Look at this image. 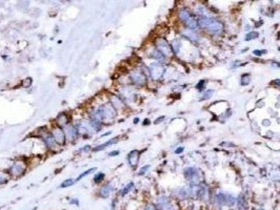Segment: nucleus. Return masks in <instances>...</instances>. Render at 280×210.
Segmentation results:
<instances>
[{"label":"nucleus","instance_id":"nucleus-28","mask_svg":"<svg viewBox=\"0 0 280 210\" xmlns=\"http://www.w3.org/2000/svg\"><path fill=\"white\" fill-rule=\"evenodd\" d=\"M32 83H33L32 78H26V79L23 80V82H22V86H23L24 88H27V87L31 86Z\"/></svg>","mask_w":280,"mask_h":210},{"label":"nucleus","instance_id":"nucleus-21","mask_svg":"<svg viewBox=\"0 0 280 210\" xmlns=\"http://www.w3.org/2000/svg\"><path fill=\"white\" fill-rule=\"evenodd\" d=\"M182 34H183L185 37L188 38L190 40L194 41V42H196V41H199V37L197 35H196V33L192 31V30H184V31H182Z\"/></svg>","mask_w":280,"mask_h":210},{"label":"nucleus","instance_id":"nucleus-32","mask_svg":"<svg viewBox=\"0 0 280 210\" xmlns=\"http://www.w3.org/2000/svg\"><path fill=\"white\" fill-rule=\"evenodd\" d=\"M149 165H145V166L141 167V169L139 170V175H140V176L145 175V173L146 172V171L149 170Z\"/></svg>","mask_w":280,"mask_h":210},{"label":"nucleus","instance_id":"nucleus-42","mask_svg":"<svg viewBox=\"0 0 280 210\" xmlns=\"http://www.w3.org/2000/svg\"><path fill=\"white\" fill-rule=\"evenodd\" d=\"M143 124H145V125H148V124H149V120H148V119H146V120H145Z\"/></svg>","mask_w":280,"mask_h":210},{"label":"nucleus","instance_id":"nucleus-25","mask_svg":"<svg viewBox=\"0 0 280 210\" xmlns=\"http://www.w3.org/2000/svg\"><path fill=\"white\" fill-rule=\"evenodd\" d=\"M7 181H9V175L3 171H0V186L5 184Z\"/></svg>","mask_w":280,"mask_h":210},{"label":"nucleus","instance_id":"nucleus-20","mask_svg":"<svg viewBox=\"0 0 280 210\" xmlns=\"http://www.w3.org/2000/svg\"><path fill=\"white\" fill-rule=\"evenodd\" d=\"M117 141H118V138H113V139H111V140H109V141H107V142L103 143V144L98 145V146H97V147H95V148L93 149V151L103 150V149H104L105 147H107V146H110V145H112V144H115V143L117 142Z\"/></svg>","mask_w":280,"mask_h":210},{"label":"nucleus","instance_id":"nucleus-14","mask_svg":"<svg viewBox=\"0 0 280 210\" xmlns=\"http://www.w3.org/2000/svg\"><path fill=\"white\" fill-rule=\"evenodd\" d=\"M41 138H42V141L44 142V144H45V146L48 147L49 149H56L58 144L56 143V141H55V139L53 138L52 134H50V132H45L44 135H42L41 136Z\"/></svg>","mask_w":280,"mask_h":210},{"label":"nucleus","instance_id":"nucleus-10","mask_svg":"<svg viewBox=\"0 0 280 210\" xmlns=\"http://www.w3.org/2000/svg\"><path fill=\"white\" fill-rule=\"evenodd\" d=\"M155 207L157 210H176V207L174 206V204L172 203L171 200L168 197H159L157 199Z\"/></svg>","mask_w":280,"mask_h":210},{"label":"nucleus","instance_id":"nucleus-29","mask_svg":"<svg viewBox=\"0 0 280 210\" xmlns=\"http://www.w3.org/2000/svg\"><path fill=\"white\" fill-rule=\"evenodd\" d=\"M241 80H242V81H241V84L248 85L249 83V80H251V78H249V75H243Z\"/></svg>","mask_w":280,"mask_h":210},{"label":"nucleus","instance_id":"nucleus-39","mask_svg":"<svg viewBox=\"0 0 280 210\" xmlns=\"http://www.w3.org/2000/svg\"><path fill=\"white\" fill-rule=\"evenodd\" d=\"M273 84H276V85H278V86H280V80L279 79H276L275 81L273 82Z\"/></svg>","mask_w":280,"mask_h":210},{"label":"nucleus","instance_id":"nucleus-2","mask_svg":"<svg viewBox=\"0 0 280 210\" xmlns=\"http://www.w3.org/2000/svg\"><path fill=\"white\" fill-rule=\"evenodd\" d=\"M178 16L180 20L183 22L184 24H187V27H190L192 31L198 29V20H196V18L187 10H180Z\"/></svg>","mask_w":280,"mask_h":210},{"label":"nucleus","instance_id":"nucleus-12","mask_svg":"<svg viewBox=\"0 0 280 210\" xmlns=\"http://www.w3.org/2000/svg\"><path fill=\"white\" fill-rule=\"evenodd\" d=\"M51 134L58 145H63L65 143V135L64 131H63V128H61V127H54L52 129Z\"/></svg>","mask_w":280,"mask_h":210},{"label":"nucleus","instance_id":"nucleus-41","mask_svg":"<svg viewBox=\"0 0 280 210\" xmlns=\"http://www.w3.org/2000/svg\"><path fill=\"white\" fill-rule=\"evenodd\" d=\"M163 119H164V117H160L159 119H157L156 121H155V123H159V121H161V120H163Z\"/></svg>","mask_w":280,"mask_h":210},{"label":"nucleus","instance_id":"nucleus-4","mask_svg":"<svg viewBox=\"0 0 280 210\" xmlns=\"http://www.w3.org/2000/svg\"><path fill=\"white\" fill-rule=\"evenodd\" d=\"M164 67L161 63L159 62H153L151 63L149 66V76L151 78L154 80V81H158L162 78L163 74H164Z\"/></svg>","mask_w":280,"mask_h":210},{"label":"nucleus","instance_id":"nucleus-33","mask_svg":"<svg viewBox=\"0 0 280 210\" xmlns=\"http://www.w3.org/2000/svg\"><path fill=\"white\" fill-rule=\"evenodd\" d=\"M70 204H71V205H75V206L78 207L79 206V200H78V199H75V198L74 199H71V200H70Z\"/></svg>","mask_w":280,"mask_h":210},{"label":"nucleus","instance_id":"nucleus-26","mask_svg":"<svg viewBox=\"0 0 280 210\" xmlns=\"http://www.w3.org/2000/svg\"><path fill=\"white\" fill-rule=\"evenodd\" d=\"M104 176H104V173H103V172H98V173H96L95 176H94V182H95L96 184L101 183V182L103 181Z\"/></svg>","mask_w":280,"mask_h":210},{"label":"nucleus","instance_id":"nucleus-22","mask_svg":"<svg viewBox=\"0 0 280 210\" xmlns=\"http://www.w3.org/2000/svg\"><path fill=\"white\" fill-rule=\"evenodd\" d=\"M133 188H134V183H133V182H131V183H129L126 187H123V188L120 190V194H121V197H124V195H126L127 193L131 191V190H132Z\"/></svg>","mask_w":280,"mask_h":210},{"label":"nucleus","instance_id":"nucleus-13","mask_svg":"<svg viewBox=\"0 0 280 210\" xmlns=\"http://www.w3.org/2000/svg\"><path fill=\"white\" fill-rule=\"evenodd\" d=\"M63 131H64V135H65V139L68 141L75 140L79 134V130H78V128H77V126L71 125V124L66 125L64 128H63Z\"/></svg>","mask_w":280,"mask_h":210},{"label":"nucleus","instance_id":"nucleus-19","mask_svg":"<svg viewBox=\"0 0 280 210\" xmlns=\"http://www.w3.org/2000/svg\"><path fill=\"white\" fill-rule=\"evenodd\" d=\"M58 127H65L66 125H69V117L65 114H60L56 119Z\"/></svg>","mask_w":280,"mask_h":210},{"label":"nucleus","instance_id":"nucleus-16","mask_svg":"<svg viewBox=\"0 0 280 210\" xmlns=\"http://www.w3.org/2000/svg\"><path fill=\"white\" fill-rule=\"evenodd\" d=\"M139 154L140 153L138 150H132L131 153L127 156V161H129L130 165L132 167H135L136 165L138 164V161H139Z\"/></svg>","mask_w":280,"mask_h":210},{"label":"nucleus","instance_id":"nucleus-23","mask_svg":"<svg viewBox=\"0 0 280 210\" xmlns=\"http://www.w3.org/2000/svg\"><path fill=\"white\" fill-rule=\"evenodd\" d=\"M75 183H76V182H75V180H73V179H68V180H65V181L62 182L61 185H60V187H61V188H66V187L73 186Z\"/></svg>","mask_w":280,"mask_h":210},{"label":"nucleus","instance_id":"nucleus-38","mask_svg":"<svg viewBox=\"0 0 280 210\" xmlns=\"http://www.w3.org/2000/svg\"><path fill=\"white\" fill-rule=\"evenodd\" d=\"M183 149H184L183 147H180V148H177V149H176V151H175V153H182V151H183Z\"/></svg>","mask_w":280,"mask_h":210},{"label":"nucleus","instance_id":"nucleus-3","mask_svg":"<svg viewBox=\"0 0 280 210\" xmlns=\"http://www.w3.org/2000/svg\"><path fill=\"white\" fill-rule=\"evenodd\" d=\"M77 128L83 134L92 135L100 128V124L94 122L92 120H83L81 122H79V124L77 125Z\"/></svg>","mask_w":280,"mask_h":210},{"label":"nucleus","instance_id":"nucleus-15","mask_svg":"<svg viewBox=\"0 0 280 210\" xmlns=\"http://www.w3.org/2000/svg\"><path fill=\"white\" fill-rule=\"evenodd\" d=\"M110 104L112 105V106L114 107L116 110L122 109L124 107V103H123V101L121 100L120 97L114 96V95L110 97Z\"/></svg>","mask_w":280,"mask_h":210},{"label":"nucleus","instance_id":"nucleus-1","mask_svg":"<svg viewBox=\"0 0 280 210\" xmlns=\"http://www.w3.org/2000/svg\"><path fill=\"white\" fill-rule=\"evenodd\" d=\"M198 25L206 29L210 33H213V34L220 33L223 29V25L220 21L216 20L212 17H209V16H201L198 20Z\"/></svg>","mask_w":280,"mask_h":210},{"label":"nucleus","instance_id":"nucleus-34","mask_svg":"<svg viewBox=\"0 0 280 210\" xmlns=\"http://www.w3.org/2000/svg\"><path fill=\"white\" fill-rule=\"evenodd\" d=\"M143 210H157V208L155 207V205H153V204H149V205L145 206Z\"/></svg>","mask_w":280,"mask_h":210},{"label":"nucleus","instance_id":"nucleus-9","mask_svg":"<svg viewBox=\"0 0 280 210\" xmlns=\"http://www.w3.org/2000/svg\"><path fill=\"white\" fill-rule=\"evenodd\" d=\"M129 77L133 83L135 85H137V86H142V85H145L146 82L145 74L139 70H134V71H130Z\"/></svg>","mask_w":280,"mask_h":210},{"label":"nucleus","instance_id":"nucleus-35","mask_svg":"<svg viewBox=\"0 0 280 210\" xmlns=\"http://www.w3.org/2000/svg\"><path fill=\"white\" fill-rule=\"evenodd\" d=\"M265 52H267V51H254L253 54L256 56H261L262 54H265Z\"/></svg>","mask_w":280,"mask_h":210},{"label":"nucleus","instance_id":"nucleus-36","mask_svg":"<svg viewBox=\"0 0 280 210\" xmlns=\"http://www.w3.org/2000/svg\"><path fill=\"white\" fill-rule=\"evenodd\" d=\"M91 149H92V148H91V146H90V145H87V146H84V147H83V148L80 149V151H83V153H87V151H90Z\"/></svg>","mask_w":280,"mask_h":210},{"label":"nucleus","instance_id":"nucleus-37","mask_svg":"<svg viewBox=\"0 0 280 210\" xmlns=\"http://www.w3.org/2000/svg\"><path fill=\"white\" fill-rule=\"evenodd\" d=\"M118 154H119L118 150H113V151H111V153H109V157H115V156H118Z\"/></svg>","mask_w":280,"mask_h":210},{"label":"nucleus","instance_id":"nucleus-30","mask_svg":"<svg viewBox=\"0 0 280 210\" xmlns=\"http://www.w3.org/2000/svg\"><path fill=\"white\" fill-rule=\"evenodd\" d=\"M212 95H213V90H207V92H206V93L203 94V96H202L201 100H206V99H210Z\"/></svg>","mask_w":280,"mask_h":210},{"label":"nucleus","instance_id":"nucleus-5","mask_svg":"<svg viewBox=\"0 0 280 210\" xmlns=\"http://www.w3.org/2000/svg\"><path fill=\"white\" fill-rule=\"evenodd\" d=\"M216 202L221 207H233L236 204V200L231 194L225 192H220L216 195Z\"/></svg>","mask_w":280,"mask_h":210},{"label":"nucleus","instance_id":"nucleus-31","mask_svg":"<svg viewBox=\"0 0 280 210\" xmlns=\"http://www.w3.org/2000/svg\"><path fill=\"white\" fill-rule=\"evenodd\" d=\"M204 85H206V81H204V80H201V81L196 85V88H197L198 90H202L204 88Z\"/></svg>","mask_w":280,"mask_h":210},{"label":"nucleus","instance_id":"nucleus-18","mask_svg":"<svg viewBox=\"0 0 280 210\" xmlns=\"http://www.w3.org/2000/svg\"><path fill=\"white\" fill-rule=\"evenodd\" d=\"M149 57L153 58V59H155L159 63H161V64L165 61V59H166V58L163 56L161 52H160L159 51H157V49H153V51L151 52V54H149Z\"/></svg>","mask_w":280,"mask_h":210},{"label":"nucleus","instance_id":"nucleus-27","mask_svg":"<svg viewBox=\"0 0 280 210\" xmlns=\"http://www.w3.org/2000/svg\"><path fill=\"white\" fill-rule=\"evenodd\" d=\"M258 36H259V34L257 32H251L245 36V40L249 41L252 39H256V38H258Z\"/></svg>","mask_w":280,"mask_h":210},{"label":"nucleus","instance_id":"nucleus-43","mask_svg":"<svg viewBox=\"0 0 280 210\" xmlns=\"http://www.w3.org/2000/svg\"><path fill=\"white\" fill-rule=\"evenodd\" d=\"M273 65L275 66V67H280V64H277V62H273Z\"/></svg>","mask_w":280,"mask_h":210},{"label":"nucleus","instance_id":"nucleus-17","mask_svg":"<svg viewBox=\"0 0 280 210\" xmlns=\"http://www.w3.org/2000/svg\"><path fill=\"white\" fill-rule=\"evenodd\" d=\"M113 191V186L111 184H105L101 187L100 190H99V195L102 199H107L111 195V193Z\"/></svg>","mask_w":280,"mask_h":210},{"label":"nucleus","instance_id":"nucleus-7","mask_svg":"<svg viewBox=\"0 0 280 210\" xmlns=\"http://www.w3.org/2000/svg\"><path fill=\"white\" fill-rule=\"evenodd\" d=\"M26 163L22 160H18V161L14 162L12 164V166L10 167L9 169V175L12 176H15V178H18V176H22L26 171Z\"/></svg>","mask_w":280,"mask_h":210},{"label":"nucleus","instance_id":"nucleus-40","mask_svg":"<svg viewBox=\"0 0 280 210\" xmlns=\"http://www.w3.org/2000/svg\"><path fill=\"white\" fill-rule=\"evenodd\" d=\"M263 122H264L263 124H264L265 126H268V125H270V121H268V120H264V121H263Z\"/></svg>","mask_w":280,"mask_h":210},{"label":"nucleus","instance_id":"nucleus-45","mask_svg":"<svg viewBox=\"0 0 280 210\" xmlns=\"http://www.w3.org/2000/svg\"><path fill=\"white\" fill-rule=\"evenodd\" d=\"M109 135H111V131H107V132H105V134L103 135V136H109Z\"/></svg>","mask_w":280,"mask_h":210},{"label":"nucleus","instance_id":"nucleus-24","mask_svg":"<svg viewBox=\"0 0 280 210\" xmlns=\"http://www.w3.org/2000/svg\"><path fill=\"white\" fill-rule=\"evenodd\" d=\"M96 169H97L96 167H93V168H90V169H88L87 171H84V172H82L81 175H79L78 178H77L76 180H75V182H78L80 179L84 178V176H88V175H90V173H92V172H94V171H96Z\"/></svg>","mask_w":280,"mask_h":210},{"label":"nucleus","instance_id":"nucleus-11","mask_svg":"<svg viewBox=\"0 0 280 210\" xmlns=\"http://www.w3.org/2000/svg\"><path fill=\"white\" fill-rule=\"evenodd\" d=\"M99 110H100V112L102 115L103 121L104 120H112V119H114L116 117V112H117V110H116L110 103L100 106L99 107Z\"/></svg>","mask_w":280,"mask_h":210},{"label":"nucleus","instance_id":"nucleus-44","mask_svg":"<svg viewBox=\"0 0 280 210\" xmlns=\"http://www.w3.org/2000/svg\"><path fill=\"white\" fill-rule=\"evenodd\" d=\"M138 122H139V119H138V118H135V119H134V123H135V124H137Z\"/></svg>","mask_w":280,"mask_h":210},{"label":"nucleus","instance_id":"nucleus-8","mask_svg":"<svg viewBox=\"0 0 280 210\" xmlns=\"http://www.w3.org/2000/svg\"><path fill=\"white\" fill-rule=\"evenodd\" d=\"M184 176L187 180V182L190 184H192L193 186L198 185L199 181H200V172L198 169L194 167H188L184 170Z\"/></svg>","mask_w":280,"mask_h":210},{"label":"nucleus","instance_id":"nucleus-6","mask_svg":"<svg viewBox=\"0 0 280 210\" xmlns=\"http://www.w3.org/2000/svg\"><path fill=\"white\" fill-rule=\"evenodd\" d=\"M155 45H156V49L159 51L165 58L173 56V51H172L171 45L168 43V41L163 38H158V39L155 41Z\"/></svg>","mask_w":280,"mask_h":210}]
</instances>
